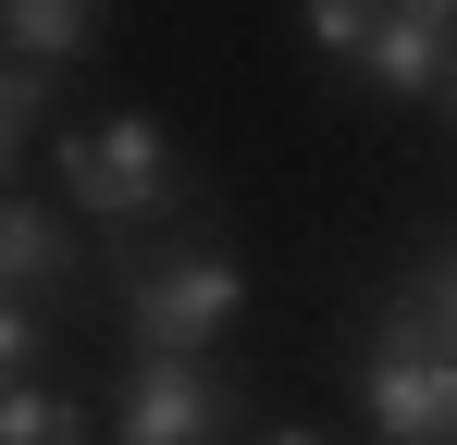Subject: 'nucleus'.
Returning <instances> with one entry per match:
<instances>
[{"label":"nucleus","instance_id":"1a4fd4ad","mask_svg":"<svg viewBox=\"0 0 457 445\" xmlns=\"http://www.w3.org/2000/svg\"><path fill=\"white\" fill-rule=\"evenodd\" d=\"M37 112H50V63H0V173H12V148H25Z\"/></svg>","mask_w":457,"mask_h":445},{"label":"nucleus","instance_id":"20e7f679","mask_svg":"<svg viewBox=\"0 0 457 445\" xmlns=\"http://www.w3.org/2000/svg\"><path fill=\"white\" fill-rule=\"evenodd\" d=\"M223 421H235V396L198 359H161V347L124 371V396H112V445H223Z\"/></svg>","mask_w":457,"mask_h":445},{"label":"nucleus","instance_id":"f03ea898","mask_svg":"<svg viewBox=\"0 0 457 445\" xmlns=\"http://www.w3.org/2000/svg\"><path fill=\"white\" fill-rule=\"evenodd\" d=\"M235 309H247V273H235L223 248H161V260L124 273V322H137V347H161V359H198Z\"/></svg>","mask_w":457,"mask_h":445},{"label":"nucleus","instance_id":"0eeeda50","mask_svg":"<svg viewBox=\"0 0 457 445\" xmlns=\"http://www.w3.org/2000/svg\"><path fill=\"white\" fill-rule=\"evenodd\" d=\"M87 433H99V421H87L62 383H12V396H0V445H87Z\"/></svg>","mask_w":457,"mask_h":445},{"label":"nucleus","instance_id":"7ed1b4c3","mask_svg":"<svg viewBox=\"0 0 457 445\" xmlns=\"http://www.w3.org/2000/svg\"><path fill=\"white\" fill-rule=\"evenodd\" d=\"M62 198L87 222H149L173 211V137L149 112H112V124H75L62 137Z\"/></svg>","mask_w":457,"mask_h":445},{"label":"nucleus","instance_id":"6e6552de","mask_svg":"<svg viewBox=\"0 0 457 445\" xmlns=\"http://www.w3.org/2000/svg\"><path fill=\"white\" fill-rule=\"evenodd\" d=\"M371 25H383V0H297V38L321 50V63H359Z\"/></svg>","mask_w":457,"mask_h":445},{"label":"nucleus","instance_id":"f8f14e48","mask_svg":"<svg viewBox=\"0 0 457 445\" xmlns=\"http://www.w3.org/2000/svg\"><path fill=\"white\" fill-rule=\"evenodd\" d=\"M445 112H457V50H445Z\"/></svg>","mask_w":457,"mask_h":445},{"label":"nucleus","instance_id":"423d86ee","mask_svg":"<svg viewBox=\"0 0 457 445\" xmlns=\"http://www.w3.org/2000/svg\"><path fill=\"white\" fill-rule=\"evenodd\" d=\"M99 13H112V0H0V50L62 74L75 50H99Z\"/></svg>","mask_w":457,"mask_h":445},{"label":"nucleus","instance_id":"39448f33","mask_svg":"<svg viewBox=\"0 0 457 445\" xmlns=\"http://www.w3.org/2000/svg\"><path fill=\"white\" fill-rule=\"evenodd\" d=\"M50 285H75V222L0 198V297H50Z\"/></svg>","mask_w":457,"mask_h":445},{"label":"nucleus","instance_id":"4468645a","mask_svg":"<svg viewBox=\"0 0 457 445\" xmlns=\"http://www.w3.org/2000/svg\"><path fill=\"white\" fill-rule=\"evenodd\" d=\"M445 13H457V0H445Z\"/></svg>","mask_w":457,"mask_h":445},{"label":"nucleus","instance_id":"f257e3e1","mask_svg":"<svg viewBox=\"0 0 457 445\" xmlns=\"http://www.w3.org/2000/svg\"><path fill=\"white\" fill-rule=\"evenodd\" d=\"M359 396L395 445H457V334L433 309H395L371 334V359H359Z\"/></svg>","mask_w":457,"mask_h":445},{"label":"nucleus","instance_id":"9b49d317","mask_svg":"<svg viewBox=\"0 0 457 445\" xmlns=\"http://www.w3.org/2000/svg\"><path fill=\"white\" fill-rule=\"evenodd\" d=\"M433 322H445V334H457V260H445V273H433Z\"/></svg>","mask_w":457,"mask_h":445},{"label":"nucleus","instance_id":"9d476101","mask_svg":"<svg viewBox=\"0 0 457 445\" xmlns=\"http://www.w3.org/2000/svg\"><path fill=\"white\" fill-rule=\"evenodd\" d=\"M37 347H50V322H37L25 297H0V396H12V383H37Z\"/></svg>","mask_w":457,"mask_h":445},{"label":"nucleus","instance_id":"ddd939ff","mask_svg":"<svg viewBox=\"0 0 457 445\" xmlns=\"http://www.w3.org/2000/svg\"><path fill=\"white\" fill-rule=\"evenodd\" d=\"M272 445H321V433H272Z\"/></svg>","mask_w":457,"mask_h":445}]
</instances>
